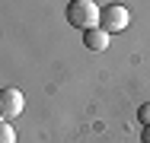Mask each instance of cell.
I'll return each instance as SVG.
<instances>
[{
  "instance_id": "cell-3",
  "label": "cell",
  "mask_w": 150,
  "mask_h": 143,
  "mask_svg": "<svg viewBox=\"0 0 150 143\" xmlns=\"http://www.w3.org/2000/svg\"><path fill=\"white\" fill-rule=\"evenodd\" d=\"M23 108H26V99H23L19 89H3V92H0V118H3V121L23 114Z\"/></svg>"
},
{
  "instance_id": "cell-1",
  "label": "cell",
  "mask_w": 150,
  "mask_h": 143,
  "mask_svg": "<svg viewBox=\"0 0 150 143\" xmlns=\"http://www.w3.org/2000/svg\"><path fill=\"white\" fill-rule=\"evenodd\" d=\"M99 19H102V6H96L93 0H74L67 6V22L74 29L93 32V29H99Z\"/></svg>"
},
{
  "instance_id": "cell-6",
  "label": "cell",
  "mask_w": 150,
  "mask_h": 143,
  "mask_svg": "<svg viewBox=\"0 0 150 143\" xmlns=\"http://www.w3.org/2000/svg\"><path fill=\"white\" fill-rule=\"evenodd\" d=\"M137 118H141V124H144V127H150V102H147V105H141Z\"/></svg>"
},
{
  "instance_id": "cell-7",
  "label": "cell",
  "mask_w": 150,
  "mask_h": 143,
  "mask_svg": "<svg viewBox=\"0 0 150 143\" xmlns=\"http://www.w3.org/2000/svg\"><path fill=\"white\" fill-rule=\"evenodd\" d=\"M144 143H150V127H144Z\"/></svg>"
},
{
  "instance_id": "cell-5",
  "label": "cell",
  "mask_w": 150,
  "mask_h": 143,
  "mask_svg": "<svg viewBox=\"0 0 150 143\" xmlns=\"http://www.w3.org/2000/svg\"><path fill=\"white\" fill-rule=\"evenodd\" d=\"M0 143H16V134H13L10 121H3V124H0Z\"/></svg>"
},
{
  "instance_id": "cell-4",
  "label": "cell",
  "mask_w": 150,
  "mask_h": 143,
  "mask_svg": "<svg viewBox=\"0 0 150 143\" xmlns=\"http://www.w3.org/2000/svg\"><path fill=\"white\" fill-rule=\"evenodd\" d=\"M109 32L105 29H93V32H83V45L90 48V51H105L109 48Z\"/></svg>"
},
{
  "instance_id": "cell-2",
  "label": "cell",
  "mask_w": 150,
  "mask_h": 143,
  "mask_svg": "<svg viewBox=\"0 0 150 143\" xmlns=\"http://www.w3.org/2000/svg\"><path fill=\"white\" fill-rule=\"evenodd\" d=\"M128 22H131L128 6H121V3H105V6H102L99 29H105L109 35H112V32H121V29H128Z\"/></svg>"
}]
</instances>
